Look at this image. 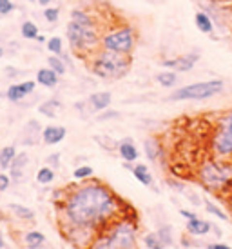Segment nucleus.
Wrapping results in <instances>:
<instances>
[{
	"label": "nucleus",
	"mask_w": 232,
	"mask_h": 249,
	"mask_svg": "<svg viewBox=\"0 0 232 249\" xmlns=\"http://www.w3.org/2000/svg\"><path fill=\"white\" fill-rule=\"evenodd\" d=\"M122 200L103 182H85L69 189L62 204V214L69 228L95 231L100 235L109 224L122 216Z\"/></svg>",
	"instance_id": "obj_1"
},
{
	"label": "nucleus",
	"mask_w": 232,
	"mask_h": 249,
	"mask_svg": "<svg viewBox=\"0 0 232 249\" xmlns=\"http://www.w3.org/2000/svg\"><path fill=\"white\" fill-rule=\"evenodd\" d=\"M133 66V56L107 51V49H98L91 55V73L102 80H120L131 71Z\"/></svg>",
	"instance_id": "obj_2"
},
{
	"label": "nucleus",
	"mask_w": 232,
	"mask_h": 249,
	"mask_svg": "<svg viewBox=\"0 0 232 249\" xmlns=\"http://www.w3.org/2000/svg\"><path fill=\"white\" fill-rule=\"evenodd\" d=\"M198 180L211 191H223L232 184V160L212 157L201 162L198 167Z\"/></svg>",
	"instance_id": "obj_3"
},
{
	"label": "nucleus",
	"mask_w": 232,
	"mask_h": 249,
	"mask_svg": "<svg viewBox=\"0 0 232 249\" xmlns=\"http://www.w3.org/2000/svg\"><path fill=\"white\" fill-rule=\"evenodd\" d=\"M69 48L78 55H93L100 49V31L98 26H82L78 22L69 20L66 28Z\"/></svg>",
	"instance_id": "obj_4"
},
{
	"label": "nucleus",
	"mask_w": 232,
	"mask_h": 249,
	"mask_svg": "<svg viewBox=\"0 0 232 249\" xmlns=\"http://www.w3.org/2000/svg\"><path fill=\"white\" fill-rule=\"evenodd\" d=\"M138 44V31L134 26L125 24L120 28H113L105 31L100 38V48L122 55H131Z\"/></svg>",
	"instance_id": "obj_5"
},
{
	"label": "nucleus",
	"mask_w": 232,
	"mask_h": 249,
	"mask_svg": "<svg viewBox=\"0 0 232 249\" xmlns=\"http://www.w3.org/2000/svg\"><path fill=\"white\" fill-rule=\"evenodd\" d=\"M113 249H138V231L136 224L129 216H118L113 224L103 229Z\"/></svg>",
	"instance_id": "obj_6"
},
{
	"label": "nucleus",
	"mask_w": 232,
	"mask_h": 249,
	"mask_svg": "<svg viewBox=\"0 0 232 249\" xmlns=\"http://www.w3.org/2000/svg\"><path fill=\"white\" fill-rule=\"evenodd\" d=\"M212 157L221 160H232V111L218 117L211 137Z\"/></svg>",
	"instance_id": "obj_7"
},
{
	"label": "nucleus",
	"mask_w": 232,
	"mask_h": 249,
	"mask_svg": "<svg viewBox=\"0 0 232 249\" xmlns=\"http://www.w3.org/2000/svg\"><path fill=\"white\" fill-rule=\"evenodd\" d=\"M225 88L223 80L212 78V80H203V82H194L182 86L172 91L169 100L172 102H183V100H209V98L219 95Z\"/></svg>",
	"instance_id": "obj_8"
},
{
	"label": "nucleus",
	"mask_w": 232,
	"mask_h": 249,
	"mask_svg": "<svg viewBox=\"0 0 232 249\" xmlns=\"http://www.w3.org/2000/svg\"><path fill=\"white\" fill-rule=\"evenodd\" d=\"M199 62L198 53H187V55H180L174 58H165L162 60V66L167 70H174L180 73H187V71L194 70V66Z\"/></svg>",
	"instance_id": "obj_9"
},
{
	"label": "nucleus",
	"mask_w": 232,
	"mask_h": 249,
	"mask_svg": "<svg viewBox=\"0 0 232 249\" xmlns=\"http://www.w3.org/2000/svg\"><path fill=\"white\" fill-rule=\"evenodd\" d=\"M34 88H36V80H26V82H20V84H11L6 91V97L11 102H22L24 98L29 97L33 93Z\"/></svg>",
	"instance_id": "obj_10"
},
{
	"label": "nucleus",
	"mask_w": 232,
	"mask_h": 249,
	"mask_svg": "<svg viewBox=\"0 0 232 249\" xmlns=\"http://www.w3.org/2000/svg\"><path fill=\"white\" fill-rule=\"evenodd\" d=\"M87 106H89V111L91 113H100V111L107 109L113 102V95H111L109 91H96L93 95H89L87 97Z\"/></svg>",
	"instance_id": "obj_11"
},
{
	"label": "nucleus",
	"mask_w": 232,
	"mask_h": 249,
	"mask_svg": "<svg viewBox=\"0 0 232 249\" xmlns=\"http://www.w3.org/2000/svg\"><path fill=\"white\" fill-rule=\"evenodd\" d=\"M118 155H120V159L123 162H131V164H134L138 159H140V151H138L136 144H134V140L129 139V137H125L118 142Z\"/></svg>",
	"instance_id": "obj_12"
},
{
	"label": "nucleus",
	"mask_w": 232,
	"mask_h": 249,
	"mask_svg": "<svg viewBox=\"0 0 232 249\" xmlns=\"http://www.w3.org/2000/svg\"><path fill=\"white\" fill-rule=\"evenodd\" d=\"M66 135H67V129L64 125H46L42 129V140L48 145L60 144L62 140L66 139Z\"/></svg>",
	"instance_id": "obj_13"
},
{
	"label": "nucleus",
	"mask_w": 232,
	"mask_h": 249,
	"mask_svg": "<svg viewBox=\"0 0 232 249\" xmlns=\"http://www.w3.org/2000/svg\"><path fill=\"white\" fill-rule=\"evenodd\" d=\"M29 164V155L26 151L22 153H17V157L15 160L11 162V166H9V177L11 180L15 182H20L22 177H24V171H26V167Z\"/></svg>",
	"instance_id": "obj_14"
},
{
	"label": "nucleus",
	"mask_w": 232,
	"mask_h": 249,
	"mask_svg": "<svg viewBox=\"0 0 232 249\" xmlns=\"http://www.w3.org/2000/svg\"><path fill=\"white\" fill-rule=\"evenodd\" d=\"M144 151L145 157L149 159V162H160L162 157H164V147H162V142L156 139V137H149V139L144 140Z\"/></svg>",
	"instance_id": "obj_15"
},
{
	"label": "nucleus",
	"mask_w": 232,
	"mask_h": 249,
	"mask_svg": "<svg viewBox=\"0 0 232 249\" xmlns=\"http://www.w3.org/2000/svg\"><path fill=\"white\" fill-rule=\"evenodd\" d=\"M212 229V224L211 222L203 220V218H191V220H187V231H189V235H194V236H203L207 233H211Z\"/></svg>",
	"instance_id": "obj_16"
},
{
	"label": "nucleus",
	"mask_w": 232,
	"mask_h": 249,
	"mask_svg": "<svg viewBox=\"0 0 232 249\" xmlns=\"http://www.w3.org/2000/svg\"><path fill=\"white\" fill-rule=\"evenodd\" d=\"M38 135L42 137V127L40 124L36 122V120H29L26 127H24V131H22V144L26 145H33L38 139Z\"/></svg>",
	"instance_id": "obj_17"
},
{
	"label": "nucleus",
	"mask_w": 232,
	"mask_h": 249,
	"mask_svg": "<svg viewBox=\"0 0 232 249\" xmlns=\"http://www.w3.org/2000/svg\"><path fill=\"white\" fill-rule=\"evenodd\" d=\"M60 75H56L51 68H42L36 71V84H40L44 88H56Z\"/></svg>",
	"instance_id": "obj_18"
},
{
	"label": "nucleus",
	"mask_w": 232,
	"mask_h": 249,
	"mask_svg": "<svg viewBox=\"0 0 232 249\" xmlns=\"http://www.w3.org/2000/svg\"><path fill=\"white\" fill-rule=\"evenodd\" d=\"M62 107H64V104H62L58 98H49V100H46V102H42L38 106V113H42L44 117L48 118H56L60 115Z\"/></svg>",
	"instance_id": "obj_19"
},
{
	"label": "nucleus",
	"mask_w": 232,
	"mask_h": 249,
	"mask_svg": "<svg viewBox=\"0 0 232 249\" xmlns=\"http://www.w3.org/2000/svg\"><path fill=\"white\" fill-rule=\"evenodd\" d=\"M194 26L203 35H211L212 31H214V20H212L211 15L207 13V11H198V13L194 15Z\"/></svg>",
	"instance_id": "obj_20"
},
{
	"label": "nucleus",
	"mask_w": 232,
	"mask_h": 249,
	"mask_svg": "<svg viewBox=\"0 0 232 249\" xmlns=\"http://www.w3.org/2000/svg\"><path fill=\"white\" fill-rule=\"evenodd\" d=\"M133 175H134V178L145 187H152L154 186V177L150 173V169L145 164H136V166H133Z\"/></svg>",
	"instance_id": "obj_21"
},
{
	"label": "nucleus",
	"mask_w": 232,
	"mask_h": 249,
	"mask_svg": "<svg viewBox=\"0 0 232 249\" xmlns=\"http://www.w3.org/2000/svg\"><path fill=\"white\" fill-rule=\"evenodd\" d=\"M69 18L73 22H78V24H82V26H98L95 20V17L85 11V9H80V7H75L71 15H69Z\"/></svg>",
	"instance_id": "obj_22"
},
{
	"label": "nucleus",
	"mask_w": 232,
	"mask_h": 249,
	"mask_svg": "<svg viewBox=\"0 0 232 249\" xmlns=\"http://www.w3.org/2000/svg\"><path fill=\"white\" fill-rule=\"evenodd\" d=\"M24 244L28 249H40L46 244V235L40 231H28L24 235Z\"/></svg>",
	"instance_id": "obj_23"
},
{
	"label": "nucleus",
	"mask_w": 232,
	"mask_h": 249,
	"mask_svg": "<svg viewBox=\"0 0 232 249\" xmlns=\"http://www.w3.org/2000/svg\"><path fill=\"white\" fill-rule=\"evenodd\" d=\"M17 157V147L15 145H6V147H2L0 149V169H9L11 166V162L15 160Z\"/></svg>",
	"instance_id": "obj_24"
},
{
	"label": "nucleus",
	"mask_w": 232,
	"mask_h": 249,
	"mask_svg": "<svg viewBox=\"0 0 232 249\" xmlns=\"http://www.w3.org/2000/svg\"><path fill=\"white\" fill-rule=\"evenodd\" d=\"M7 209H9L17 218H20V220H34L33 209L26 208V206H22V204H9Z\"/></svg>",
	"instance_id": "obj_25"
},
{
	"label": "nucleus",
	"mask_w": 232,
	"mask_h": 249,
	"mask_svg": "<svg viewBox=\"0 0 232 249\" xmlns=\"http://www.w3.org/2000/svg\"><path fill=\"white\" fill-rule=\"evenodd\" d=\"M156 82L162 86V88H167V89H171L174 88L178 82V75L176 71H162V73H158L156 75Z\"/></svg>",
	"instance_id": "obj_26"
},
{
	"label": "nucleus",
	"mask_w": 232,
	"mask_h": 249,
	"mask_svg": "<svg viewBox=\"0 0 232 249\" xmlns=\"http://www.w3.org/2000/svg\"><path fill=\"white\" fill-rule=\"evenodd\" d=\"M20 33H22V38H26V40H36V36L40 35L38 26H36L33 20H24V22H22Z\"/></svg>",
	"instance_id": "obj_27"
},
{
	"label": "nucleus",
	"mask_w": 232,
	"mask_h": 249,
	"mask_svg": "<svg viewBox=\"0 0 232 249\" xmlns=\"http://www.w3.org/2000/svg\"><path fill=\"white\" fill-rule=\"evenodd\" d=\"M48 68L55 71L56 75H66V71H67V64L64 62V58L60 55H51L48 56Z\"/></svg>",
	"instance_id": "obj_28"
},
{
	"label": "nucleus",
	"mask_w": 232,
	"mask_h": 249,
	"mask_svg": "<svg viewBox=\"0 0 232 249\" xmlns=\"http://www.w3.org/2000/svg\"><path fill=\"white\" fill-rule=\"evenodd\" d=\"M53 180H55V169H53V167L44 166L36 171V182H38L40 186H48Z\"/></svg>",
	"instance_id": "obj_29"
},
{
	"label": "nucleus",
	"mask_w": 232,
	"mask_h": 249,
	"mask_svg": "<svg viewBox=\"0 0 232 249\" xmlns=\"http://www.w3.org/2000/svg\"><path fill=\"white\" fill-rule=\"evenodd\" d=\"M144 246L147 249H165V244L162 242V238L158 236V233H147L144 236Z\"/></svg>",
	"instance_id": "obj_30"
},
{
	"label": "nucleus",
	"mask_w": 232,
	"mask_h": 249,
	"mask_svg": "<svg viewBox=\"0 0 232 249\" xmlns=\"http://www.w3.org/2000/svg\"><path fill=\"white\" fill-rule=\"evenodd\" d=\"M46 46H48V51L51 55H62L64 53V40H62L60 36H51V38H48Z\"/></svg>",
	"instance_id": "obj_31"
},
{
	"label": "nucleus",
	"mask_w": 232,
	"mask_h": 249,
	"mask_svg": "<svg viewBox=\"0 0 232 249\" xmlns=\"http://www.w3.org/2000/svg\"><path fill=\"white\" fill-rule=\"evenodd\" d=\"M93 175H95V169L91 166H87V164H83V166H78L73 171V178L75 180H89V178H93Z\"/></svg>",
	"instance_id": "obj_32"
},
{
	"label": "nucleus",
	"mask_w": 232,
	"mask_h": 249,
	"mask_svg": "<svg viewBox=\"0 0 232 249\" xmlns=\"http://www.w3.org/2000/svg\"><path fill=\"white\" fill-rule=\"evenodd\" d=\"M85 249H113V246H111V242H109V238H107V235L105 233H100V235L96 236L93 242L89 244L87 248Z\"/></svg>",
	"instance_id": "obj_33"
},
{
	"label": "nucleus",
	"mask_w": 232,
	"mask_h": 249,
	"mask_svg": "<svg viewBox=\"0 0 232 249\" xmlns=\"http://www.w3.org/2000/svg\"><path fill=\"white\" fill-rule=\"evenodd\" d=\"M203 206H205V209H207V213H211V214H214V216H218L219 220H225V222L229 220V214L223 213V211H221V209H219L212 200H205Z\"/></svg>",
	"instance_id": "obj_34"
},
{
	"label": "nucleus",
	"mask_w": 232,
	"mask_h": 249,
	"mask_svg": "<svg viewBox=\"0 0 232 249\" xmlns=\"http://www.w3.org/2000/svg\"><path fill=\"white\" fill-rule=\"evenodd\" d=\"M44 18H46L49 24H55V22H58V18H60V9L53 6L44 7Z\"/></svg>",
	"instance_id": "obj_35"
},
{
	"label": "nucleus",
	"mask_w": 232,
	"mask_h": 249,
	"mask_svg": "<svg viewBox=\"0 0 232 249\" xmlns=\"http://www.w3.org/2000/svg\"><path fill=\"white\" fill-rule=\"evenodd\" d=\"M158 236L162 238V242L165 244V248L167 246H172V231H171V226H162V228L156 231Z\"/></svg>",
	"instance_id": "obj_36"
},
{
	"label": "nucleus",
	"mask_w": 232,
	"mask_h": 249,
	"mask_svg": "<svg viewBox=\"0 0 232 249\" xmlns=\"http://www.w3.org/2000/svg\"><path fill=\"white\" fill-rule=\"evenodd\" d=\"M95 140L98 142V145H102L103 149H107V151H113V149L118 147V142H115V140L109 139V137H105V135H102V137H95Z\"/></svg>",
	"instance_id": "obj_37"
},
{
	"label": "nucleus",
	"mask_w": 232,
	"mask_h": 249,
	"mask_svg": "<svg viewBox=\"0 0 232 249\" xmlns=\"http://www.w3.org/2000/svg\"><path fill=\"white\" fill-rule=\"evenodd\" d=\"M113 118H120V113H118V111H113V109H103V111H100V115L96 117V120L105 122V120H113Z\"/></svg>",
	"instance_id": "obj_38"
},
{
	"label": "nucleus",
	"mask_w": 232,
	"mask_h": 249,
	"mask_svg": "<svg viewBox=\"0 0 232 249\" xmlns=\"http://www.w3.org/2000/svg\"><path fill=\"white\" fill-rule=\"evenodd\" d=\"M15 11L13 0H0V15H9Z\"/></svg>",
	"instance_id": "obj_39"
},
{
	"label": "nucleus",
	"mask_w": 232,
	"mask_h": 249,
	"mask_svg": "<svg viewBox=\"0 0 232 249\" xmlns=\"http://www.w3.org/2000/svg\"><path fill=\"white\" fill-rule=\"evenodd\" d=\"M11 186V177L6 173H0V193L7 191V187Z\"/></svg>",
	"instance_id": "obj_40"
},
{
	"label": "nucleus",
	"mask_w": 232,
	"mask_h": 249,
	"mask_svg": "<svg viewBox=\"0 0 232 249\" xmlns=\"http://www.w3.org/2000/svg\"><path fill=\"white\" fill-rule=\"evenodd\" d=\"M48 166L56 169V167L60 166V153H53V155H49L48 157Z\"/></svg>",
	"instance_id": "obj_41"
},
{
	"label": "nucleus",
	"mask_w": 232,
	"mask_h": 249,
	"mask_svg": "<svg viewBox=\"0 0 232 249\" xmlns=\"http://www.w3.org/2000/svg\"><path fill=\"white\" fill-rule=\"evenodd\" d=\"M180 214L187 218V220H191V218H196V213H192V211H187V209H180Z\"/></svg>",
	"instance_id": "obj_42"
},
{
	"label": "nucleus",
	"mask_w": 232,
	"mask_h": 249,
	"mask_svg": "<svg viewBox=\"0 0 232 249\" xmlns=\"http://www.w3.org/2000/svg\"><path fill=\"white\" fill-rule=\"evenodd\" d=\"M207 249H232L231 246H227V244H219V242H216V244H211Z\"/></svg>",
	"instance_id": "obj_43"
},
{
	"label": "nucleus",
	"mask_w": 232,
	"mask_h": 249,
	"mask_svg": "<svg viewBox=\"0 0 232 249\" xmlns=\"http://www.w3.org/2000/svg\"><path fill=\"white\" fill-rule=\"evenodd\" d=\"M6 75L17 76V75H18V71H15V68H11V66H7V68H6Z\"/></svg>",
	"instance_id": "obj_44"
},
{
	"label": "nucleus",
	"mask_w": 232,
	"mask_h": 249,
	"mask_svg": "<svg viewBox=\"0 0 232 249\" xmlns=\"http://www.w3.org/2000/svg\"><path fill=\"white\" fill-rule=\"evenodd\" d=\"M36 2H38L42 7H48V6H51V2H53V0H36Z\"/></svg>",
	"instance_id": "obj_45"
},
{
	"label": "nucleus",
	"mask_w": 232,
	"mask_h": 249,
	"mask_svg": "<svg viewBox=\"0 0 232 249\" xmlns=\"http://www.w3.org/2000/svg\"><path fill=\"white\" fill-rule=\"evenodd\" d=\"M36 42H38V44H44V42H48V38H46L44 35H38L36 36Z\"/></svg>",
	"instance_id": "obj_46"
},
{
	"label": "nucleus",
	"mask_w": 232,
	"mask_h": 249,
	"mask_svg": "<svg viewBox=\"0 0 232 249\" xmlns=\"http://www.w3.org/2000/svg\"><path fill=\"white\" fill-rule=\"evenodd\" d=\"M4 246H6V242H4V236L0 235V249L4 248Z\"/></svg>",
	"instance_id": "obj_47"
},
{
	"label": "nucleus",
	"mask_w": 232,
	"mask_h": 249,
	"mask_svg": "<svg viewBox=\"0 0 232 249\" xmlns=\"http://www.w3.org/2000/svg\"><path fill=\"white\" fill-rule=\"evenodd\" d=\"M4 56V48H0V58Z\"/></svg>",
	"instance_id": "obj_48"
},
{
	"label": "nucleus",
	"mask_w": 232,
	"mask_h": 249,
	"mask_svg": "<svg viewBox=\"0 0 232 249\" xmlns=\"http://www.w3.org/2000/svg\"><path fill=\"white\" fill-rule=\"evenodd\" d=\"M28 2H36V0H28Z\"/></svg>",
	"instance_id": "obj_49"
},
{
	"label": "nucleus",
	"mask_w": 232,
	"mask_h": 249,
	"mask_svg": "<svg viewBox=\"0 0 232 249\" xmlns=\"http://www.w3.org/2000/svg\"><path fill=\"white\" fill-rule=\"evenodd\" d=\"M0 97H2V93H0Z\"/></svg>",
	"instance_id": "obj_50"
}]
</instances>
